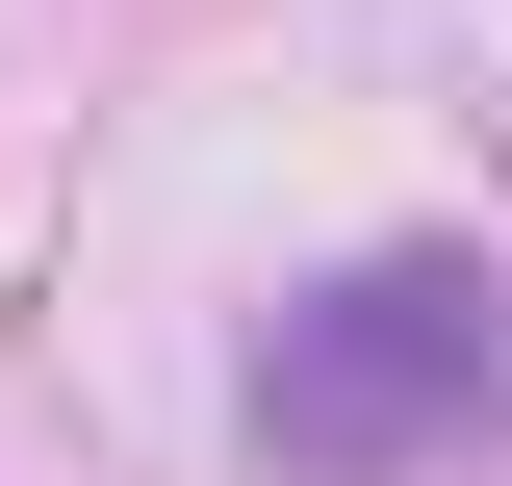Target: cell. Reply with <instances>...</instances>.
<instances>
[{
	"label": "cell",
	"instance_id": "1",
	"mask_svg": "<svg viewBox=\"0 0 512 486\" xmlns=\"http://www.w3.org/2000/svg\"><path fill=\"white\" fill-rule=\"evenodd\" d=\"M256 461L282 486H436L461 435L512 410V282L487 256H359V282H308L282 333H256Z\"/></svg>",
	"mask_w": 512,
	"mask_h": 486
}]
</instances>
